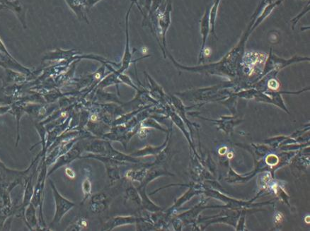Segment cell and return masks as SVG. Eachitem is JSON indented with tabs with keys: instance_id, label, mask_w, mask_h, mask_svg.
<instances>
[{
	"instance_id": "obj_17",
	"label": "cell",
	"mask_w": 310,
	"mask_h": 231,
	"mask_svg": "<svg viewBox=\"0 0 310 231\" xmlns=\"http://www.w3.org/2000/svg\"><path fill=\"white\" fill-rule=\"evenodd\" d=\"M98 1H99V0H89L88 4L89 5H91V6H92L94 4L97 3Z\"/></svg>"
},
{
	"instance_id": "obj_5",
	"label": "cell",
	"mask_w": 310,
	"mask_h": 231,
	"mask_svg": "<svg viewBox=\"0 0 310 231\" xmlns=\"http://www.w3.org/2000/svg\"><path fill=\"white\" fill-rule=\"evenodd\" d=\"M108 197L105 194L99 193L94 194L91 199V211L96 214L105 212L108 209Z\"/></svg>"
},
{
	"instance_id": "obj_4",
	"label": "cell",
	"mask_w": 310,
	"mask_h": 231,
	"mask_svg": "<svg viewBox=\"0 0 310 231\" xmlns=\"http://www.w3.org/2000/svg\"><path fill=\"white\" fill-rule=\"evenodd\" d=\"M136 216H116L107 222L104 225V230H111L124 225L133 224L137 222Z\"/></svg>"
},
{
	"instance_id": "obj_9",
	"label": "cell",
	"mask_w": 310,
	"mask_h": 231,
	"mask_svg": "<svg viewBox=\"0 0 310 231\" xmlns=\"http://www.w3.org/2000/svg\"><path fill=\"white\" fill-rule=\"evenodd\" d=\"M133 5H134V2H132V4H131V7L129 8L128 11H127V16H126V33H127V47H126V52H125V55H124V58L123 60V67H122L121 71L124 70H126L127 67H128L129 62H130V60L131 58V55L130 52H129L128 50V17L129 14H130V12L131 10V8H132Z\"/></svg>"
},
{
	"instance_id": "obj_12",
	"label": "cell",
	"mask_w": 310,
	"mask_h": 231,
	"mask_svg": "<svg viewBox=\"0 0 310 231\" xmlns=\"http://www.w3.org/2000/svg\"><path fill=\"white\" fill-rule=\"evenodd\" d=\"M66 1L67 2V3L70 5V6L72 7L73 10L75 12L76 14H78L80 16L83 15V10H82L81 7H80V6H77V5H76L74 0H66Z\"/></svg>"
},
{
	"instance_id": "obj_1",
	"label": "cell",
	"mask_w": 310,
	"mask_h": 231,
	"mask_svg": "<svg viewBox=\"0 0 310 231\" xmlns=\"http://www.w3.org/2000/svg\"><path fill=\"white\" fill-rule=\"evenodd\" d=\"M49 183L54 193L55 205H56V211H55L52 225L58 224L63 219L64 216L67 212H70L73 207H75V204L62 196L51 180H49Z\"/></svg>"
},
{
	"instance_id": "obj_8",
	"label": "cell",
	"mask_w": 310,
	"mask_h": 231,
	"mask_svg": "<svg viewBox=\"0 0 310 231\" xmlns=\"http://www.w3.org/2000/svg\"><path fill=\"white\" fill-rule=\"evenodd\" d=\"M266 58H267V56L266 54L257 53V52H249L244 57V61L249 66L248 67L252 71L253 67L256 66L257 64L264 63Z\"/></svg>"
},
{
	"instance_id": "obj_13",
	"label": "cell",
	"mask_w": 310,
	"mask_h": 231,
	"mask_svg": "<svg viewBox=\"0 0 310 231\" xmlns=\"http://www.w3.org/2000/svg\"><path fill=\"white\" fill-rule=\"evenodd\" d=\"M269 87L270 89H273V90H276L278 89L279 84L275 80L272 79L269 82Z\"/></svg>"
},
{
	"instance_id": "obj_11",
	"label": "cell",
	"mask_w": 310,
	"mask_h": 231,
	"mask_svg": "<svg viewBox=\"0 0 310 231\" xmlns=\"http://www.w3.org/2000/svg\"><path fill=\"white\" fill-rule=\"evenodd\" d=\"M83 190L84 192V195H85V197H84L83 201H85L87 199V198L90 196L91 192H92V184H91V182L89 181V179H86L83 184Z\"/></svg>"
},
{
	"instance_id": "obj_10",
	"label": "cell",
	"mask_w": 310,
	"mask_h": 231,
	"mask_svg": "<svg viewBox=\"0 0 310 231\" xmlns=\"http://www.w3.org/2000/svg\"><path fill=\"white\" fill-rule=\"evenodd\" d=\"M126 197L127 199L130 200L132 203L137 204V205H140V199L139 194L137 192V189L136 187L133 186V185H131L130 186L127 187L126 190Z\"/></svg>"
},
{
	"instance_id": "obj_3",
	"label": "cell",
	"mask_w": 310,
	"mask_h": 231,
	"mask_svg": "<svg viewBox=\"0 0 310 231\" xmlns=\"http://www.w3.org/2000/svg\"><path fill=\"white\" fill-rule=\"evenodd\" d=\"M45 158H43V167H42L41 172L38 176L37 183L34 187V194H33L32 201V203L37 208L40 207L41 212H40V221H41L40 225H45L44 220H43V213H42V207H43V197H44L45 192V181L46 178V165H45ZM39 221V223H40Z\"/></svg>"
},
{
	"instance_id": "obj_14",
	"label": "cell",
	"mask_w": 310,
	"mask_h": 231,
	"mask_svg": "<svg viewBox=\"0 0 310 231\" xmlns=\"http://www.w3.org/2000/svg\"><path fill=\"white\" fill-rule=\"evenodd\" d=\"M66 172L69 177L74 178V172L70 168L66 169Z\"/></svg>"
},
{
	"instance_id": "obj_6",
	"label": "cell",
	"mask_w": 310,
	"mask_h": 231,
	"mask_svg": "<svg viewBox=\"0 0 310 231\" xmlns=\"http://www.w3.org/2000/svg\"><path fill=\"white\" fill-rule=\"evenodd\" d=\"M23 218L30 230H34V228L39 227L37 216H36V207L32 203L29 204L25 209Z\"/></svg>"
},
{
	"instance_id": "obj_7",
	"label": "cell",
	"mask_w": 310,
	"mask_h": 231,
	"mask_svg": "<svg viewBox=\"0 0 310 231\" xmlns=\"http://www.w3.org/2000/svg\"><path fill=\"white\" fill-rule=\"evenodd\" d=\"M81 148L78 146L74 147L72 149H71L70 152L67 153L65 155L62 156L61 158H59L56 164L55 165L52 170L48 172V176H50L52 172H54L56 169L60 168V167L63 166V165H67V163H70L75 158L79 157L80 153H81Z\"/></svg>"
},
{
	"instance_id": "obj_16",
	"label": "cell",
	"mask_w": 310,
	"mask_h": 231,
	"mask_svg": "<svg viewBox=\"0 0 310 231\" xmlns=\"http://www.w3.org/2000/svg\"><path fill=\"white\" fill-rule=\"evenodd\" d=\"M204 54H205V56H209L211 54V49L206 48L205 51H204Z\"/></svg>"
},
{
	"instance_id": "obj_15",
	"label": "cell",
	"mask_w": 310,
	"mask_h": 231,
	"mask_svg": "<svg viewBox=\"0 0 310 231\" xmlns=\"http://www.w3.org/2000/svg\"><path fill=\"white\" fill-rule=\"evenodd\" d=\"M10 109V107H2V108H0V114L6 113Z\"/></svg>"
},
{
	"instance_id": "obj_2",
	"label": "cell",
	"mask_w": 310,
	"mask_h": 231,
	"mask_svg": "<svg viewBox=\"0 0 310 231\" xmlns=\"http://www.w3.org/2000/svg\"><path fill=\"white\" fill-rule=\"evenodd\" d=\"M35 161L36 159L32 162V164L29 168H27V170H16L7 168L6 165L0 161V182L10 185L12 189H14L16 185L22 183L23 178L24 179Z\"/></svg>"
},
{
	"instance_id": "obj_18",
	"label": "cell",
	"mask_w": 310,
	"mask_h": 231,
	"mask_svg": "<svg viewBox=\"0 0 310 231\" xmlns=\"http://www.w3.org/2000/svg\"><path fill=\"white\" fill-rule=\"evenodd\" d=\"M282 219V215L280 214H279L278 215H277L276 216V220L277 221H280V220Z\"/></svg>"
}]
</instances>
